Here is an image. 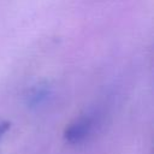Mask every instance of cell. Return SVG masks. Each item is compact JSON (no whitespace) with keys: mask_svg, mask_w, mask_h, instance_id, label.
Segmentation results:
<instances>
[{"mask_svg":"<svg viewBox=\"0 0 154 154\" xmlns=\"http://www.w3.org/2000/svg\"><path fill=\"white\" fill-rule=\"evenodd\" d=\"M94 128V118L91 116H83L71 123L65 130V138L69 142L77 143L83 141L88 135L93 131Z\"/></svg>","mask_w":154,"mask_h":154,"instance_id":"6da1fadb","label":"cell"},{"mask_svg":"<svg viewBox=\"0 0 154 154\" xmlns=\"http://www.w3.org/2000/svg\"><path fill=\"white\" fill-rule=\"evenodd\" d=\"M48 94H49V89L46 85H38V87L34 88L30 91V94H29V101H30V103L37 105V103L42 102L48 96Z\"/></svg>","mask_w":154,"mask_h":154,"instance_id":"7a4b0ae2","label":"cell"},{"mask_svg":"<svg viewBox=\"0 0 154 154\" xmlns=\"http://www.w3.org/2000/svg\"><path fill=\"white\" fill-rule=\"evenodd\" d=\"M8 129H10V123L5 122V120H0V140L8 131Z\"/></svg>","mask_w":154,"mask_h":154,"instance_id":"3957f363","label":"cell"}]
</instances>
